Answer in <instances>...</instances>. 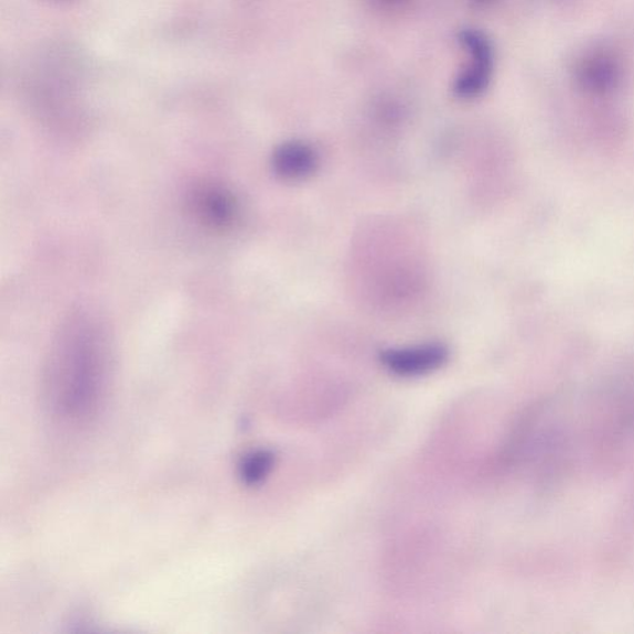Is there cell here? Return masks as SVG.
I'll return each instance as SVG.
<instances>
[{"mask_svg": "<svg viewBox=\"0 0 634 634\" xmlns=\"http://www.w3.org/2000/svg\"><path fill=\"white\" fill-rule=\"evenodd\" d=\"M110 378V349L104 326L80 313L59 333L47 371V400L63 422L85 423L99 413Z\"/></svg>", "mask_w": 634, "mask_h": 634, "instance_id": "obj_1", "label": "cell"}, {"mask_svg": "<svg viewBox=\"0 0 634 634\" xmlns=\"http://www.w3.org/2000/svg\"><path fill=\"white\" fill-rule=\"evenodd\" d=\"M459 39L471 56L472 64L460 73L454 83V92L462 100L476 99L489 88L494 52L491 40L482 31L464 29Z\"/></svg>", "mask_w": 634, "mask_h": 634, "instance_id": "obj_2", "label": "cell"}, {"mask_svg": "<svg viewBox=\"0 0 634 634\" xmlns=\"http://www.w3.org/2000/svg\"><path fill=\"white\" fill-rule=\"evenodd\" d=\"M575 81L591 93L614 92L623 81L622 61L612 49H591L575 64Z\"/></svg>", "mask_w": 634, "mask_h": 634, "instance_id": "obj_3", "label": "cell"}, {"mask_svg": "<svg viewBox=\"0 0 634 634\" xmlns=\"http://www.w3.org/2000/svg\"><path fill=\"white\" fill-rule=\"evenodd\" d=\"M447 359L449 350L442 343L392 349L381 354L384 368L400 378H417V375L434 372L443 368Z\"/></svg>", "mask_w": 634, "mask_h": 634, "instance_id": "obj_4", "label": "cell"}, {"mask_svg": "<svg viewBox=\"0 0 634 634\" xmlns=\"http://www.w3.org/2000/svg\"><path fill=\"white\" fill-rule=\"evenodd\" d=\"M319 159L315 150L302 142H288L273 154L275 173L285 180H302L315 173Z\"/></svg>", "mask_w": 634, "mask_h": 634, "instance_id": "obj_5", "label": "cell"}, {"mask_svg": "<svg viewBox=\"0 0 634 634\" xmlns=\"http://www.w3.org/2000/svg\"><path fill=\"white\" fill-rule=\"evenodd\" d=\"M193 208L203 220L213 228H224L235 218V201L228 190L207 185L193 192Z\"/></svg>", "mask_w": 634, "mask_h": 634, "instance_id": "obj_6", "label": "cell"}, {"mask_svg": "<svg viewBox=\"0 0 634 634\" xmlns=\"http://www.w3.org/2000/svg\"><path fill=\"white\" fill-rule=\"evenodd\" d=\"M275 464V455L270 450H256L246 455L240 467V476L246 486L260 485L270 476Z\"/></svg>", "mask_w": 634, "mask_h": 634, "instance_id": "obj_7", "label": "cell"}, {"mask_svg": "<svg viewBox=\"0 0 634 634\" xmlns=\"http://www.w3.org/2000/svg\"><path fill=\"white\" fill-rule=\"evenodd\" d=\"M479 2H489V0H479Z\"/></svg>", "mask_w": 634, "mask_h": 634, "instance_id": "obj_8", "label": "cell"}]
</instances>
